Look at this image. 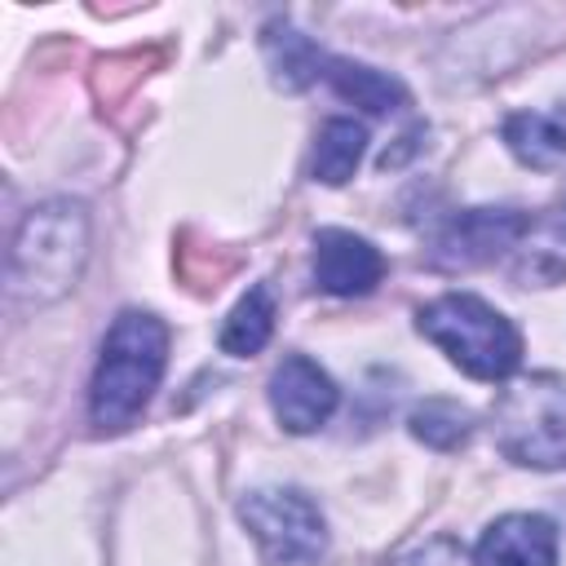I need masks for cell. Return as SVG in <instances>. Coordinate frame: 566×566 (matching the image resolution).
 I'll return each mask as SVG.
<instances>
[{"mask_svg":"<svg viewBox=\"0 0 566 566\" xmlns=\"http://www.w3.org/2000/svg\"><path fill=\"white\" fill-rule=\"evenodd\" d=\"M270 332H274V296H270L265 283H256V287H248V296L230 310V318H226V327H221V349L234 354V358H248V354L265 349Z\"/></svg>","mask_w":566,"mask_h":566,"instance_id":"cell-13","label":"cell"},{"mask_svg":"<svg viewBox=\"0 0 566 566\" xmlns=\"http://www.w3.org/2000/svg\"><path fill=\"white\" fill-rule=\"evenodd\" d=\"M385 256L349 230H318L314 234V283L332 296H363L380 283Z\"/></svg>","mask_w":566,"mask_h":566,"instance_id":"cell-8","label":"cell"},{"mask_svg":"<svg viewBox=\"0 0 566 566\" xmlns=\"http://www.w3.org/2000/svg\"><path fill=\"white\" fill-rule=\"evenodd\" d=\"M416 323L473 380H509L522 363L517 327L473 292H447L429 301Z\"/></svg>","mask_w":566,"mask_h":566,"instance_id":"cell-2","label":"cell"},{"mask_svg":"<svg viewBox=\"0 0 566 566\" xmlns=\"http://www.w3.org/2000/svg\"><path fill=\"white\" fill-rule=\"evenodd\" d=\"M526 217L513 208H469L455 221H447V230L433 239V265L442 270H469V265H486L504 252H513L526 234Z\"/></svg>","mask_w":566,"mask_h":566,"instance_id":"cell-6","label":"cell"},{"mask_svg":"<svg viewBox=\"0 0 566 566\" xmlns=\"http://www.w3.org/2000/svg\"><path fill=\"white\" fill-rule=\"evenodd\" d=\"M363 146H367V128L354 124V119H327L314 137V155H310V172L314 181L323 186H340L354 177L358 159H363Z\"/></svg>","mask_w":566,"mask_h":566,"instance_id":"cell-10","label":"cell"},{"mask_svg":"<svg viewBox=\"0 0 566 566\" xmlns=\"http://www.w3.org/2000/svg\"><path fill=\"white\" fill-rule=\"evenodd\" d=\"M553 562H557V531L539 513L495 517L473 548V566H553Z\"/></svg>","mask_w":566,"mask_h":566,"instance_id":"cell-9","label":"cell"},{"mask_svg":"<svg viewBox=\"0 0 566 566\" xmlns=\"http://www.w3.org/2000/svg\"><path fill=\"white\" fill-rule=\"evenodd\" d=\"M504 142L509 150L531 164V168H557L566 159V119L557 115H539V111H522L504 124Z\"/></svg>","mask_w":566,"mask_h":566,"instance_id":"cell-11","label":"cell"},{"mask_svg":"<svg viewBox=\"0 0 566 566\" xmlns=\"http://www.w3.org/2000/svg\"><path fill=\"white\" fill-rule=\"evenodd\" d=\"M265 53L279 71V84H287V88H301V84L318 80L323 75L318 66H327V57L305 35H296L292 27H279V22L265 31Z\"/></svg>","mask_w":566,"mask_h":566,"instance_id":"cell-14","label":"cell"},{"mask_svg":"<svg viewBox=\"0 0 566 566\" xmlns=\"http://www.w3.org/2000/svg\"><path fill=\"white\" fill-rule=\"evenodd\" d=\"M562 217H566V195H562Z\"/></svg>","mask_w":566,"mask_h":566,"instance_id":"cell-17","label":"cell"},{"mask_svg":"<svg viewBox=\"0 0 566 566\" xmlns=\"http://www.w3.org/2000/svg\"><path fill=\"white\" fill-rule=\"evenodd\" d=\"M84 256H88V212H84V203L53 199V203H40L22 221V230L13 239V252H9V279L22 296L53 301L66 287H75Z\"/></svg>","mask_w":566,"mask_h":566,"instance_id":"cell-3","label":"cell"},{"mask_svg":"<svg viewBox=\"0 0 566 566\" xmlns=\"http://www.w3.org/2000/svg\"><path fill=\"white\" fill-rule=\"evenodd\" d=\"M168 363V327L146 310H124L106 340L88 385V416L102 433L128 429L150 402Z\"/></svg>","mask_w":566,"mask_h":566,"instance_id":"cell-1","label":"cell"},{"mask_svg":"<svg viewBox=\"0 0 566 566\" xmlns=\"http://www.w3.org/2000/svg\"><path fill=\"white\" fill-rule=\"evenodd\" d=\"M270 407L287 433H314L336 411V385L314 358L292 354L270 376Z\"/></svg>","mask_w":566,"mask_h":566,"instance_id":"cell-7","label":"cell"},{"mask_svg":"<svg viewBox=\"0 0 566 566\" xmlns=\"http://www.w3.org/2000/svg\"><path fill=\"white\" fill-rule=\"evenodd\" d=\"M411 433H416L420 442L438 447V451H455V447L469 442L473 420H469V411H464L460 402H451V398H429L424 407L411 411Z\"/></svg>","mask_w":566,"mask_h":566,"instance_id":"cell-15","label":"cell"},{"mask_svg":"<svg viewBox=\"0 0 566 566\" xmlns=\"http://www.w3.org/2000/svg\"><path fill=\"white\" fill-rule=\"evenodd\" d=\"M323 75L332 80V88H336L345 102H354V106H363V111H371V115H385V111H394V106L407 102V88H402L394 75L371 71V66H358V62L327 57V71H323Z\"/></svg>","mask_w":566,"mask_h":566,"instance_id":"cell-12","label":"cell"},{"mask_svg":"<svg viewBox=\"0 0 566 566\" xmlns=\"http://www.w3.org/2000/svg\"><path fill=\"white\" fill-rule=\"evenodd\" d=\"M239 517L274 566H310L327 548L323 513L301 491H252Z\"/></svg>","mask_w":566,"mask_h":566,"instance_id":"cell-5","label":"cell"},{"mask_svg":"<svg viewBox=\"0 0 566 566\" xmlns=\"http://www.w3.org/2000/svg\"><path fill=\"white\" fill-rule=\"evenodd\" d=\"M495 447L531 469L566 464V376H526L495 398Z\"/></svg>","mask_w":566,"mask_h":566,"instance_id":"cell-4","label":"cell"},{"mask_svg":"<svg viewBox=\"0 0 566 566\" xmlns=\"http://www.w3.org/2000/svg\"><path fill=\"white\" fill-rule=\"evenodd\" d=\"M394 566H464V557H460V548L451 539H429V544L402 553Z\"/></svg>","mask_w":566,"mask_h":566,"instance_id":"cell-16","label":"cell"}]
</instances>
